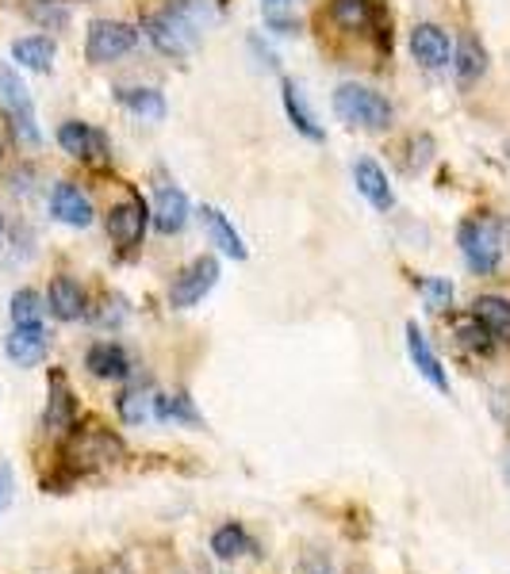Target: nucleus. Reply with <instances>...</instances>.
I'll list each match as a JSON object with an SVG mask.
<instances>
[{
    "mask_svg": "<svg viewBox=\"0 0 510 574\" xmlns=\"http://www.w3.org/2000/svg\"><path fill=\"white\" fill-rule=\"evenodd\" d=\"M150 222L158 226V234H180L188 226V196L180 188H158V196H154V211H150Z\"/></svg>",
    "mask_w": 510,
    "mask_h": 574,
    "instance_id": "a211bd4d",
    "label": "nucleus"
},
{
    "mask_svg": "<svg viewBox=\"0 0 510 574\" xmlns=\"http://www.w3.org/2000/svg\"><path fill=\"white\" fill-rule=\"evenodd\" d=\"M331 23L345 34L380 31V8H376V0H331Z\"/></svg>",
    "mask_w": 510,
    "mask_h": 574,
    "instance_id": "ddd939ff",
    "label": "nucleus"
},
{
    "mask_svg": "<svg viewBox=\"0 0 510 574\" xmlns=\"http://www.w3.org/2000/svg\"><path fill=\"white\" fill-rule=\"evenodd\" d=\"M212 552H215V560L235 563V560H242V555H257V544L238 521H227V525H219L212 533Z\"/></svg>",
    "mask_w": 510,
    "mask_h": 574,
    "instance_id": "5701e85b",
    "label": "nucleus"
},
{
    "mask_svg": "<svg viewBox=\"0 0 510 574\" xmlns=\"http://www.w3.org/2000/svg\"><path fill=\"white\" fill-rule=\"evenodd\" d=\"M453 334H457V342H461L464 349H472V353H480V356L496 353L499 345H503L477 315H472V310H469V315H457L453 318Z\"/></svg>",
    "mask_w": 510,
    "mask_h": 574,
    "instance_id": "a878e982",
    "label": "nucleus"
},
{
    "mask_svg": "<svg viewBox=\"0 0 510 574\" xmlns=\"http://www.w3.org/2000/svg\"><path fill=\"white\" fill-rule=\"evenodd\" d=\"M300 574H334V571H331V563H326L323 555H307L304 567H300Z\"/></svg>",
    "mask_w": 510,
    "mask_h": 574,
    "instance_id": "f704fd0d",
    "label": "nucleus"
},
{
    "mask_svg": "<svg viewBox=\"0 0 510 574\" xmlns=\"http://www.w3.org/2000/svg\"><path fill=\"white\" fill-rule=\"evenodd\" d=\"M138 47V28L124 20H92L89 34H85V58L92 66L119 62L124 55H131Z\"/></svg>",
    "mask_w": 510,
    "mask_h": 574,
    "instance_id": "20e7f679",
    "label": "nucleus"
},
{
    "mask_svg": "<svg viewBox=\"0 0 510 574\" xmlns=\"http://www.w3.org/2000/svg\"><path fill=\"white\" fill-rule=\"evenodd\" d=\"M166 12L173 16L177 23H185L193 34H204L207 23L215 20V8H212V0H169L166 4Z\"/></svg>",
    "mask_w": 510,
    "mask_h": 574,
    "instance_id": "c756f323",
    "label": "nucleus"
},
{
    "mask_svg": "<svg viewBox=\"0 0 510 574\" xmlns=\"http://www.w3.org/2000/svg\"><path fill=\"white\" fill-rule=\"evenodd\" d=\"M50 215H55L62 226H73V230H85V226H92V204L89 196H85L77 185H69V180H62V185H55V191H50Z\"/></svg>",
    "mask_w": 510,
    "mask_h": 574,
    "instance_id": "4468645a",
    "label": "nucleus"
},
{
    "mask_svg": "<svg viewBox=\"0 0 510 574\" xmlns=\"http://www.w3.org/2000/svg\"><path fill=\"white\" fill-rule=\"evenodd\" d=\"M154 422H161V425H200L204 417L193 406V398L177 390V395H154Z\"/></svg>",
    "mask_w": 510,
    "mask_h": 574,
    "instance_id": "bb28decb",
    "label": "nucleus"
},
{
    "mask_svg": "<svg viewBox=\"0 0 510 574\" xmlns=\"http://www.w3.org/2000/svg\"><path fill=\"white\" fill-rule=\"evenodd\" d=\"M8 310H12V326H39L47 299H39V291H31V287H20L8 303Z\"/></svg>",
    "mask_w": 510,
    "mask_h": 574,
    "instance_id": "7c9ffc66",
    "label": "nucleus"
},
{
    "mask_svg": "<svg viewBox=\"0 0 510 574\" xmlns=\"http://www.w3.org/2000/svg\"><path fill=\"white\" fill-rule=\"evenodd\" d=\"M419 295L426 299V310H445L453 303V284L442 280V276H422Z\"/></svg>",
    "mask_w": 510,
    "mask_h": 574,
    "instance_id": "473e14b6",
    "label": "nucleus"
},
{
    "mask_svg": "<svg viewBox=\"0 0 510 574\" xmlns=\"http://www.w3.org/2000/svg\"><path fill=\"white\" fill-rule=\"evenodd\" d=\"M116 410L127 425L150 422V417H154V390L143 387V383H135V387H127L124 395L116 398Z\"/></svg>",
    "mask_w": 510,
    "mask_h": 574,
    "instance_id": "c85d7f7f",
    "label": "nucleus"
},
{
    "mask_svg": "<svg viewBox=\"0 0 510 574\" xmlns=\"http://www.w3.org/2000/svg\"><path fill=\"white\" fill-rule=\"evenodd\" d=\"M503 475L510 478V452H507V456H503Z\"/></svg>",
    "mask_w": 510,
    "mask_h": 574,
    "instance_id": "58836bf2",
    "label": "nucleus"
},
{
    "mask_svg": "<svg viewBox=\"0 0 510 574\" xmlns=\"http://www.w3.org/2000/svg\"><path fill=\"white\" fill-rule=\"evenodd\" d=\"M215 284H219V260L215 257L188 260L169 284V307L173 310H193L196 303H204L207 295H212Z\"/></svg>",
    "mask_w": 510,
    "mask_h": 574,
    "instance_id": "39448f33",
    "label": "nucleus"
},
{
    "mask_svg": "<svg viewBox=\"0 0 510 574\" xmlns=\"http://www.w3.org/2000/svg\"><path fill=\"white\" fill-rule=\"evenodd\" d=\"M116 100L124 103L127 111H131V116H138V119H146V123H161V119H166V96H161L158 89H150V85H135V89H116Z\"/></svg>",
    "mask_w": 510,
    "mask_h": 574,
    "instance_id": "4be33fe9",
    "label": "nucleus"
},
{
    "mask_svg": "<svg viewBox=\"0 0 510 574\" xmlns=\"http://www.w3.org/2000/svg\"><path fill=\"white\" fill-rule=\"evenodd\" d=\"M0 241H4V215H0Z\"/></svg>",
    "mask_w": 510,
    "mask_h": 574,
    "instance_id": "ea45409f",
    "label": "nucleus"
},
{
    "mask_svg": "<svg viewBox=\"0 0 510 574\" xmlns=\"http://www.w3.org/2000/svg\"><path fill=\"white\" fill-rule=\"evenodd\" d=\"M353 185H357V191L376 207V211H392L395 207V191L388 185V172L380 169L373 158L353 161Z\"/></svg>",
    "mask_w": 510,
    "mask_h": 574,
    "instance_id": "f3484780",
    "label": "nucleus"
},
{
    "mask_svg": "<svg viewBox=\"0 0 510 574\" xmlns=\"http://www.w3.org/2000/svg\"><path fill=\"white\" fill-rule=\"evenodd\" d=\"M42 425H47L50 433H69L77 425V398H73V387H69L66 372H50L47 414H42Z\"/></svg>",
    "mask_w": 510,
    "mask_h": 574,
    "instance_id": "9d476101",
    "label": "nucleus"
},
{
    "mask_svg": "<svg viewBox=\"0 0 510 574\" xmlns=\"http://www.w3.org/2000/svg\"><path fill=\"white\" fill-rule=\"evenodd\" d=\"M146 222H150V207L138 196H131L108 211V238L116 241L119 249H138V241H143L146 234Z\"/></svg>",
    "mask_w": 510,
    "mask_h": 574,
    "instance_id": "6e6552de",
    "label": "nucleus"
},
{
    "mask_svg": "<svg viewBox=\"0 0 510 574\" xmlns=\"http://www.w3.org/2000/svg\"><path fill=\"white\" fill-rule=\"evenodd\" d=\"M16 498V475H12V464H0V513L12 506Z\"/></svg>",
    "mask_w": 510,
    "mask_h": 574,
    "instance_id": "72a5a7b5",
    "label": "nucleus"
},
{
    "mask_svg": "<svg viewBox=\"0 0 510 574\" xmlns=\"http://www.w3.org/2000/svg\"><path fill=\"white\" fill-rule=\"evenodd\" d=\"M269 23L276 28V34H296V23L284 20V16H269Z\"/></svg>",
    "mask_w": 510,
    "mask_h": 574,
    "instance_id": "e433bc0d",
    "label": "nucleus"
},
{
    "mask_svg": "<svg viewBox=\"0 0 510 574\" xmlns=\"http://www.w3.org/2000/svg\"><path fill=\"white\" fill-rule=\"evenodd\" d=\"M12 58L23 69L47 73V69L55 66V39H47V34H28V39H16L12 42Z\"/></svg>",
    "mask_w": 510,
    "mask_h": 574,
    "instance_id": "393cba45",
    "label": "nucleus"
},
{
    "mask_svg": "<svg viewBox=\"0 0 510 574\" xmlns=\"http://www.w3.org/2000/svg\"><path fill=\"white\" fill-rule=\"evenodd\" d=\"M0 158H4V150H0Z\"/></svg>",
    "mask_w": 510,
    "mask_h": 574,
    "instance_id": "a19ab883",
    "label": "nucleus"
},
{
    "mask_svg": "<svg viewBox=\"0 0 510 574\" xmlns=\"http://www.w3.org/2000/svg\"><path fill=\"white\" fill-rule=\"evenodd\" d=\"M66 456L73 459V472H89V467H100V464H111L116 456H124V445L119 437H111L108 429H81L73 441H69Z\"/></svg>",
    "mask_w": 510,
    "mask_h": 574,
    "instance_id": "423d86ee",
    "label": "nucleus"
},
{
    "mask_svg": "<svg viewBox=\"0 0 510 574\" xmlns=\"http://www.w3.org/2000/svg\"><path fill=\"white\" fill-rule=\"evenodd\" d=\"M281 96H284V111H288L292 127H296L304 138H311V142H323V127H318V119L311 116V108H307L304 92H300V85L296 81H284Z\"/></svg>",
    "mask_w": 510,
    "mask_h": 574,
    "instance_id": "b1692460",
    "label": "nucleus"
},
{
    "mask_svg": "<svg viewBox=\"0 0 510 574\" xmlns=\"http://www.w3.org/2000/svg\"><path fill=\"white\" fill-rule=\"evenodd\" d=\"M269 8H288V4H300V0H265Z\"/></svg>",
    "mask_w": 510,
    "mask_h": 574,
    "instance_id": "4c0bfd02",
    "label": "nucleus"
},
{
    "mask_svg": "<svg viewBox=\"0 0 510 574\" xmlns=\"http://www.w3.org/2000/svg\"><path fill=\"white\" fill-rule=\"evenodd\" d=\"M58 146L77 161H100L108 154V138L92 123H81V119H69V123L58 127Z\"/></svg>",
    "mask_w": 510,
    "mask_h": 574,
    "instance_id": "9b49d317",
    "label": "nucleus"
},
{
    "mask_svg": "<svg viewBox=\"0 0 510 574\" xmlns=\"http://www.w3.org/2000/svg\"><path fill=\"white\" fill-rule=\"evenodd\" d=\"M200 222H204V230H207V241H212V246H219V254H227V257H235V260L249 257L242 234L235 230V222H231L227 215L219 211V207H200Z\"/></svg>",
    "mask_w": 510,
    "mask_h": 574,
    "instance_id": "aec40b11",
    "label": "nucleus"
},
{
    "mask_svg": "<svg viewBox=\"0 0 510 574\" xmlns=\"http://www.w3.org/2000/svg\"><path fill=\"white\" fill-rule=\"evenodd\" d=\"M334 116L342 119L345 127L353 130H369V135H380V130L392 127L395 119V108L388 103V96H380L376 89L369 85H342L334 92Z\"/></svg>",
    "mask_w": 510,
    "mask_h": 574,
    "instance_id": "f03ea898",
    "label": "nucleus"
},
{
    "mask_svg": "<svg viewBox=\"0 0 510 574\" xmlns=\"http://www.w3.org/2000/svg\"><path fill=\"white\" fill-rule=\"evenodd\" d=\"M146 39L158 47V55L166 58H188L193 55V47L200 42V34H193L185 28V23H177L173 16L161 8L158 16H146Z\"/></svg>",
    "mask_w": 510,
    "mask_h": 574,
    "instance_id": "0eeeda50",
    "label": "nucleus"
},
{
    "mask_svg": "<svg viewBox=\"0 0 510 574\" xmlns=\"http://www.w3.org/2000/svg\"><path fill=\"white\" fill-rule=\"evenodd\" d=\"M28 16L47 31H66L69 28V8L62 4V0H31Z\"/></svg>",
    "mask_w": 510,
    "mask_h": 574,
    "instance_id": "2f4dec72",
    "label": "nucleus"
},
{
    "mask_svg": "<svg viewBox=\"0 0 510 574\" xmlns=\"http://www.w3.org/2000/svg\"><path fill=\"white\" fill-rule=\"evenodd\" d=\"M411 55L422 69L453 66V42L438 23H414L411 28Z\"/></svg>",
    "mask_w": 510,
    "mask_h": 574,
    "instance_id": "1a4fd4ad",
    "label": "nucleus"
},
{
    "mask_svg": "<svg viewBox=\"0 0 510 574\" xmlns=\"http://www.w3.org/2000/svg\"><path fill=\"white\" fill-rule=\"evenodd\" d=\"M507 234L510 222H499L491 215H477L457 226V246L472 276H496L507 257Z\"/></svg>",
    "mask_w": 510,
    "mask_h": 574,
    "instance_id": "f257e3e1",
    "label": "nucleus"
},
{
    "mask_svg": "<svg viewBox=\"0 0 510 574\" xmlns=\"http://www.w3.org/2000/svg\"><path fill=\"white\" fill-rule=\"evenodd\" d=\"M472 315H477L503 345L510 342V299H503V295H480V299L472 303Z\"/></svg>",
    "mask_w": 510,
    "mask_h": 574,
    "instance_id": "cd10ccee",
    "label": "nucleus"
},
{
    "mask_svg": "<svg viewBox=\"0 0 510 574\" xmlns=\"http://www.w3.org/2000/svg\"><path fill=\"white\" fill-rule=\"evenodd\" d=\"M47 310L58 321H77L85 318V287L73 280V276H55L47 287Z\"/></svg>",
    "mask_w": 510,
    "mask_h": 574,
    "instance_id": "6ab92c4d",
    "label": "nucleus"
},
{
    "mask_svg": "<svg viewBox=\"0 0 510 574\" xmlns=\"http://www.w3.org/2000/svg\"><path fill=\"white\" fill-rule=\"evenodd\" d=\"M0 108H4L8 123H12L16 138H20L23 146L42 142L39 123H35V103H31L28 85L20 81V73H16L8 62H0Z\"/></svg>",
    "mask_w": 510,
    "mask_h": 574,
    "instance_id": "7ed1b4c3",
    "label": "nucleus"
},
{
    "mask_svg": "<svg viewBox=\"0 0 510 574\" xmlns=\"http://www.w3.org/2000/svg\"><path fill=\"white\" fill-rule=\"evenodd\" d=\"M408 353H411V364L419 368V376L430 383L434 390H449V376L442 368V360H438L434 345H430V337L419 329V321H408Z\"/></svg>",
    "mask_w": 510,
    "mask_h": 574,
    "instance_id": "2eb2a0df",
    "label": "nucleus"
},
{
    "mask_svg": "<svg viewBox=\"0 0 510 574\" xmlns=\"http://www.w3.org/2000/svg\"><path fill=\"white\" fill-rule=\"evenodd\" d=\"M453 73L461 81V89H472L488 73V47L477 34H461V42L453 47Z\"/></svg>",
    "mask_w": 510,
    "mask_h": 574,
    "instance_id": "412c9836",
    "label": "nucleus"
},
{
    "mask_svg": "<svg viewBox=\"0 0 510 574\" xmlns=\"http://www.w3.org/2000/svg\"><path fill=\"white\" fill-rule=\"evenodd\" d=\"M4 353L16 368H35L47 356V326H12V334L4 337Z\"/></svg>",
    "mask_w": 510,
    "mask_h": 574,
    "instance_id": "dca6fc26",
    "label": "nucleus"
},
{
    "mask_svg": "<svg viewBox=\"0 0 510 574\" xmlns=\"http://www.w3.org/2000/svg\"><path fill=\"white\" fill-rule=\"evenodd\" d=\"M496 414H499V422L510 429V395H496Z\"/></svg>",
    "mask_w": 510,
    "mask_h": 574,
    "instance_id": "c9c22d12",
    "label": "nucleus"
},
{
    "mask_svg": "<svg viewBox=\"0 0 510 574\" xmlns=\"http://www.w3.org/2000/svg\"><path fill=\"white\" fill-rule=\"evenodd\" d=\"M85 368H89L97 379L124 383V379H131L135 364H131V353H127L119 342H97V345H89V353H85Z\"/></svg>",
    "mask_w": 510,
    "mask_h": 574,
    "instance_id": "f8f14e48",
    "label": "nucleus"
}]
</instances>
